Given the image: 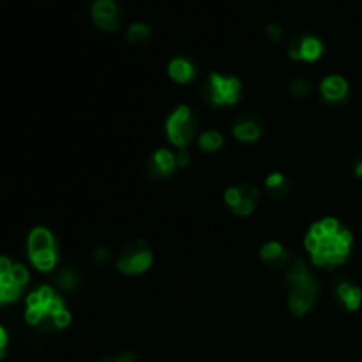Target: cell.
<instances>
[{"instance_id":"6","label":"cell","mask_w":362,"mask_h":362,"mask_svg":"<svg viewBox=\"0 0 362 362\" xmlns=\"http://www.w3.org/2000/svg\"><path fill=\"white\" fill-rule=\"evenodd\" d=\"M240 92H243V83L239 78L211 73L204 88V98L216 108H226V106H235L240 101Z\"/></svg>"},{"instance_id":"2","label":"cell","mask_w":362,"mask_h":362,"mask_svg":"<svg viewBox=\"0 0 362 362\" xmlns=\"http://www.w3.org/2000/svg\"><path fill=\"white\" fill-rule=\"evenodd\" d=\"M71 313L62 297L48 285L28 293L25 303V322L45 334L64 331L71 324Z\"/></svg>"},{"instance_id":"1","label":"cell","mask_w":362,"mask_h":362,"mask_svg":"<svg viewBox=\"0 0 362 362\" xmlns=\"http://www.w3.org/2000/svg\"><path fill=\"white\" fill-rule=\"evenodd\" d=\"M304 246L317 267L332 271L349 262L354 247V235L339 219L324 218L313 223L308 230Z\"/></svg>"},{"instance_id":"4","label":"cell","mask_w":362,"mask_h":362,"mask_svg":"<svg viewBox=\"0 0 362 362\" xmlns=\"http://www.w3.org/2000/svg\"><path fill=\"white\" fill-rule=\"evenodd\" d=\"M27 253L30 264L41 272L53 271L57 262H59L55 237L45 226H37V228H34L28 233Z\"/></svg>"},{"instance_id":"28","label":"cell","mask_w":362,"mask_h":362,"mask_svg":"<svg viewBox=\"0 0 362 362\" xmlns=\"http://www.w3.org/2000/svg\"><path fill=\"white\" fill-rule=\"evenodd\" d=\"M354 173H356L357 179H362V154L359 156V159L356 161V166H354Z\"/></svg>"},{"instance_id":"21","label":"cell","mask_w":362,"mask_h":362,"mask_svg":"<svg viewBox=\"0 0 362 362\" xmlns=\"http://www.w3.org/2000/svg\"><path fill=\"white\" fill-rule=\"evenodd\" d=\"M55 283L64 290V292H73L78 285V276L76 272L71 271V269H64L57 274Z\"/></svg>"},{"instance_id":"20","label":"cell","mask_w":362,"mask_h":362,"mask_svg":"<svg viewBox=\"0 0 362 362\" xmlns=\"http://www.w3.org/2000/svg\"><path fill=\"white\" fill-rule=\"evenodd\" d=\"M225 140L223 134L218 131H205L200 138H198V147L204 152H218L223 147Z\"/></svg>"},{"instance_id":"19","label":"cell","mask_w":362,"mask_h":362,"mask_svg":"<svg viewBox=\"0 0 362 362\" xmlns=\"http://www.w3.org/2000/svg\"><path fill=\"white\" fill-rule=\"evenodd\" d=\"M151 34H152L151 27H148V25L140 23V21H138V23L129 25V28H127L126 37H127V41L131 42V45L144 46V45H147L148 39H151Z\"/></svg>"},{"instance_id":"11","label":"cell","mask_w":362,"mask_h":362,"mask_svg":"<svg viewBox=\"0 0 362 362\" xmlns=\"http://www.w3.org/2000/svg\"><path fill=\"white\" fill-rule=\"evenodd\" d=\"M288 55L293 60L315 62L324 55V42L315 35H300L293 39L288 46Z\"/></svg>"},{"instance_id":"8","label":"cell","mask_w":362,"mask_h":362,"mask_svg":"<svg viewBox=\"0 0 362 362\" xmlns=\"http://www.w3.org/2000/svg\"><path fill=\"white\" fill-rule=\"evenodd\" d=\"M154 255L148 250L144 240L127 244L122 250V253L117 258V269L126 276H138L147 272L152 267Z\"/></svg>"},{"instance_id":"22","label":"cell","mask_w":362,"mask_h":362,"mask_svg":"<svg viewBox=\"0 0 362 362\" xmlns=\"http://www.w3.org/2000/svg\"><path fill=\"white\" fill-rule=\"evenodd\" d=\"M290 92H292V95H296V98H308V95L311 94V85L310 81L303 80V78H299V80H293L292 83H290Z\"/></svg>"},{"instance_id":"16","label":"cell","mask_w":362,"mask_h":362,"mask_svg":"<svg viewBox=\"0 0 362 362\" xmlns=\"http://www.w3.org/2000/svg\"><path fill=\"white\" fill-rule=\"evenodd\" d=\"M260 258L265 265H269V267L272 269L285 267L290 260V253L281 243H278V240H271V243L262 246Z\"/></svg>"},{"instance_id":"5","label":"cell","mask_w":362,"mask_h":362,"mask_svg":"<svg viewBox=\"0 0 362 362\" xmlns=\"http://www.w3.org/2000/svg\"><path fill=\"white\" fill-rule=\"evenodd\" d=\"M27 267L16 264L11 258L0 257V306L16 303L23 293V288L28 285Z\"/></svg>"},{"instance_id":"7","label":"cell","mask_w":362,"mask_h":362,"mask_svg":"<svg viewBox=\"0 0 362 362\" xmlns=\"http://www.w3.org/2000/svg\"><path fill=\"white\" fill-rule=\"evenodd\" d=\"M198 120L189 106H177L166 119V136L177 148H186L193 141Z\"/></svg>"},{"instance_id":"27","label":"cell","mask_w":362,"mask_h":362,"mask_svg":"<svg viewBox=\"0 0 362 362\" xmlns=\"http://www.w3.org/2000/svg\"><path fill=\"white\" fill-rule=\"evenodd\" d=\"M175 158H177V166H179V168H186L187 165H189V152L186 151V148H180L179 151V154H175Z\"/></svg>"},{"instance_id":"23","label":"cell","mask_w":362,"mask_h":362,"mask_svg":"<svg viewBox=\"0 0 362 362\" xmlns=\"http://www.w3.org/2000/svg\"><path fill=\"white\" fill-rule=\"evenodd\" d=\"M265 34H267V37L274 42L283 37V30L281 27H278V25H269V27L265 28Z\"/></svg>"},{"instance_id":"13","label":"cell","mask_w":362,"mask_h":362,"mask_svg":"<svg viewBox=\"0 0 362 362\" xmlns=\"http://www.w3.org/2000/svg\"><path fill=\"white\" fill-rule=\"evenodd\" d=\"M334 297L339 306L346 311H357L362 304V290L349 278H338L334 281Z\"/></svg>"},{"instance_id":"26","label":"cell","mask_w":362,"mask_h":362,"mask_svg":"<svg viewBox=\"0 0 362 362\" xmlns=\"http://www.w3.org/2000/svg\"><path fill=\"white\" fill-rule=\"evenodd\" d=\"M108 260H110V253L105 250V247H99V250L94 251V262L98 265H105Z\"/></svg>"},{"instance_id":"3","label":"cell","mask_w":362,"mask_h":362,"mask_svg":"<svg viewBox=\"0 0 362 362\" xmlns=\"http://www.w3.org/2000/svg\"><path fill=\"white\" fill-rule=\"evenodd\" d=\"M285 285L288 288V308L293 317L303 318L310 313L318 297V279L311 274L308 265L297 258L285 276Z\"/></svg>"},{"instance_id":"24","label":"cell","mask_w":362,"mask_h":362,"mask_svg":"<svg viewBox=\"0 0 362 362\" xmlns=\"http://www.w3.org/2000/svg\"><path fill=\"white\" fill-rule=\"evenodd\" d=\"M101 362H138V361L133 354L126 352V354H120V356L117 357H105V359H101Z\"/></svg>"},{"instance_id":"15","label":"cell","mask_w":362,"mask_h":362,"mask_svg":"<svg viewBox=\"0 0 362 362\" xmlns=\"http://www.w3.org/2000/svg\"><path fill=\"white\" fill-rule=\"evenodd\" d=\"M262 133H264L262 124L253 117H243L233 126V136L243 144H255V141L260 140Z\"/></svg>"},{"instance_id":"14","label":"cell","mask_w":362,"mask_h":362,"mask_svg":"<svg viewBox=\"0 0 362 362\" xmlns=\"http://www.w3.org/2000/svg\"><path fill=\"white\" fill-rule=\"evenodd\" d=\"M179 166H177L175 154H172L168 148H159V151H156L147 163V173L152 179H166Z\"/></svg>"},{"instance_id":"9","label":"cell","mask_w":362,"mask_h":362,"mask_svg":"<svg viewBox=\"0 0 362 362\" xmlns=\"http://www.w3.org/2000/svg\"><path fill=\"white\" fill-rule=\"evenodd\" d=\"M258 197H260L258 187L251 186V184H239V186H232L225 191V204L228 205L233 214L239 218H246V216L253 214V211L257 209Z\"/></svg>"},{"instance_id":"17","label":"cell","mask_w":362,"mask_h":362,"mask_svg":"<svg viewBox=\"0 0 362 362\" xmlns=\"http://www.w3.org/2000/svg\"><path fill=\"white\" fill-rule=\"evenodd\" d=\"M168 74L175 83H189L197 76L194 64L186 57H177L168 64Z\"/></svg>"},{"instance_id":"12","label":"cell","mask_w":362,"mask_h":362,"mask_svg":"<svg viewBox=\"0 0 362 362\" xmlns=\"http://www.w3.org/2000/svg\"><path fill=\"white\" fill-rule=\"evenodd\" d=\"M320 94L325 105L329 106H341L349 101L350 87L349 81L338 74H331V76L324 78L320 83Z\"/></svg>"},{"instance_id":"25","label":"cell","mask_w":362,"mask_h":362,"mask_svg":"<svg viewBox=\"0 0 362 362\" xmlns=\"http://www.w3.org/2000/svg\"><path fill=\"white\" fill-rule=\"evenodd\" d=\"M7 343H9V338H7V331L2 327V325H0V361L6 357Z\"/></svg>"},{"instance_id":"18","label":"cell","mask_w":362,"mask_h":362,"mask_svg":"<svg viewBox=\"0 0 362 362\" xmlns=\"http://www.w3.org/2000/svg\"><path fill=\"white\" fill-rule=\"evenodd\" d=\"M265 189L271 198H283L290 193V180L283 173L274 172L265 179Z\"/></svg>"},{"instance_id":"10","label":"cell","mask_w":362,"mask_h":362,"mask_svg":"<svg viewBox=\"0 0 362 362\" xmlns=\"http://www.w3.org/2000/svg\"><path fill=\"white\" fill-rule=\"evenodd\" d=\"M90 14L94 23L105 32H115L122 23V11L115 0H95Z\"/></svg>"}]
</instances>
